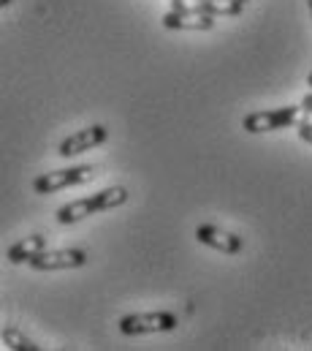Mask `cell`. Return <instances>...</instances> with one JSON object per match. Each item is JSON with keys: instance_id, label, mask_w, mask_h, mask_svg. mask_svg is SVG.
Returning a JSON list of instances; mask_svg holds the SVG:
<instances>
[{"instance_id": "1", "label": "cell", "mask_w": 312, "mask_h": 351, "mask_svg": "<svg viewBox=\"0 0 312 351\" xmlns=\"http://www.w3.org/2000/svg\"><path fill=\"white\" fill-rule=\"evenodd\" d=\"M128 202V191L122 185H112V188H103L87 199H77V202H68L57 210V223L63 226H71L79 223L95 213H106V210H114V207H122Z\"/></svg>"}, {"instance_id": "2", "label": "cell", "mask_w": 312, "mask_h": 351, "mask_svg": "<svg viewBox=\"0 0 312 351\" xmlns=\"http://www.w3.org/2000/svg\"><path fill=\"white\" fill-rule=\"evenodd\" d=\"M304 109L302 106H277V109H263V112H250L242 120V128L247 134H266V131H280V128H291L299 125V114Z\"/></svg>"}, {"instance_id": "3", "label": "cell", "mask_w": 312, "mask_h": 351, "mask_svg": "<svg viewBox=\"0 0 312 351\" xmlns=\"http://www.w3.org/2000/svg\"><path fill=\"white\" fill-rule=\"evenodd\" d=\"M179 319L168 311H150V313H128L120 319L122 335H153V332H171L177 330Z\"/></svg>"}, {"instance_id": "4", "label": "cell", "mask_w": 312, "mask_h": 351, "mask_svg": "<svg viewBox=\"0 0 312 351\" xmlns=\"http://www.w3.org/2000/svg\"><path fill=\"white\" fill-rule=\"evenodd\" d=\"M92 177H95V167H90V164L68 167V169H55V172H47V175L36 177L33 191L41 193V196H47V193H55V191H63V188H71V185L90 182Z\"/></svg>"}, {"instance_id": "5", "label": "cell", "mask_w": 312, "mask_h": 351, "mask_svg": "<svg viewBox=\"0 0 312 351\" xmlns=\"http://www.w3.org/2000/svg\"><path fill=\"white\" fill-rule=\"evenodd\" d=\"M90 262L87 251L81 248H57V251H41L38 256L30 259V267L38 269V272H55V269H77Z\"/></svg>"}, {"instance_id": "6", "label": "cell", "mask_w": 312, "mask_h": 351, "mask_svg": "<svg viewBox=\"0 0 312 351\" xmlns=\"http://www.w3.org/2000/svg\"><path fill=\"white\" fill-rule=\"evenodd\" d=\"M109 139V128L106 125H90V128H81L77 134H71V136H66L60 145H57V156H63V158H74L79 153H84V150H92V147H98V145H103Z\"/></svg>"}, {"instance_id": "7", "label": "cell", "mask_w": 312, "mask_h": 351, "mask_svg": "<svg viewBox=\"0 0 312 351\" xmlns=\"http://www.w3.org/2000/svg\"><path fill=\"white\" fill-rule=\"evenodd\" d=\"M196 240H198L201 245H207V248H215V251H220V254H229V256H234V254H242V248H244L242 237H236L234 232H226V229H220V226H215V223H204V226H196Z\"/></svg>"}, {"instance_id": "8", "label": "cell", "mask_w": 312, "mask_h": 351, "mask_svg": "<svg viewBox=\"0 0 312 351\" xmlns=\"http://www.w3.org/2000/svg\"><path fill=\"white\" fill-rule=\"evenodd\" d=\"M177 11H201L212 16H239L244 11L242 0H171Z\"/></svg>"}, {"instance_id": "9", "label": "cell", "mask_w": 312, "mask_h": 351, "mask_svg": "<svg viewBox=\"0 0 312 351\" xmlns=\"http://www.w3.org/2000/svg\"><path fill=\"white\" fill-rule=\"evenodd\" d=\"M163 27L168 30H212L215 27V16L212 14H201V11H177L171 8L166 16H163Z\"/></svg>"}, {"instance_id": "10", "label": "cell", "mask_w": 312, "mask_h": 351, "mask_svg": "<svg viewBox=\"0 0 312 351\" xmlns=\"http://www.w3.org/2000/svg\"><path fill=\"white\" fill-rule=\"evenodd\" d=\"M47 243H49V237H47V234H30V237H25V240L14 243V245L8 248V254H5V259H8L11 264L30 262V259H33V256H38L41 251H47Z\"/></svg>"}, {"instance_id": "11", "label": "cell", "mask_w": 312, "mask_h": 351, "mask_svg": "<svg viewBox=\"0 0 312 351\" xmlns=\"http://www.w3.org/2000/svg\"><path fill=\"white\" fill-rule=\"evenodd\" d=\"M0 341H3V346H5V349H14V351H41V346H36L30 338H25V335H22L19 330H14V327L3 330Z\"/></svg>"}, {"instance_id": "12", "label": "cell", "mask_w": 312, "mask_h": 351, "mask_svg": "<svg viewBox=\"0 0 312 351\" xmlns=\"http://www.w3.org/2000/svg\"><path fill=\"white\" fill-rule=\"evenodd\" d=\"M296 131H299V136H302V139H304L307 145H312V114H307L304 120H299Z\"/></svg>"}, {"instance_id": "13", "label": "cell", "mask_w": 312, "mask_h": 351, "mask_svg": "<svg viewBox=\"0 0 312 351\" xmlns=\"http://www.w3.org/2000/svg\"><path fill=\"white\" fill-rule=\"evenodd\" d=\"M302 109H304L307 114H312V93H307V95L302 98Z\"/></svg>"}, {"instance_id": "14", "label": "cell", "mask_w": 312, "mask_h": 351, "mask_svg": "<svg viewBox=\"0 0 312 351\" xmlns=\"http://www.w3.org/2000/svg\"><path fill=\"white\" fill-rule=\"evenodd\" d=\"M307 85L312 88V71H310V77H307Z\"/></svg>"}, {"instance_id": "15", "label": "cell", "mask_w": 312, "mask_h": 351, "mask_svg": "<svg viewBox=\"0 0 312 351\" xmlns=\"http://www.w3.org/2000/svg\"><path fill=\"white\" fill-rule=\"evenodd\" d=\"M8 3H11V0H0V5H8Z\"/></svg>"}, {"instance_id": "16", "label": "cell", "mask_w": 312, "mask_h": 351, "mask_svg": "<svg viewBox=\"0 0 312 351\" xmlns=\"http://www.w3.org/2000/svg\"><path fill=\"white\" fill-rule=\"evenodd\" d=\"M307 5H310V16H312V0H307Z\"/></svg>"}, {"instance_id": "17", "label": "cell", "mask_w": 312, "mask_h": 351, "mask_svg": "<svg viewBox=\"0 0 312 351\" xmlns=\"http://www.w3.org/2000/svg\"><path fill=\"white\" fill-rule=\"evenodd\" d=\"M242 3H244V5H247V3H250V0H242Z\"/></svg>"}]
</instances>
